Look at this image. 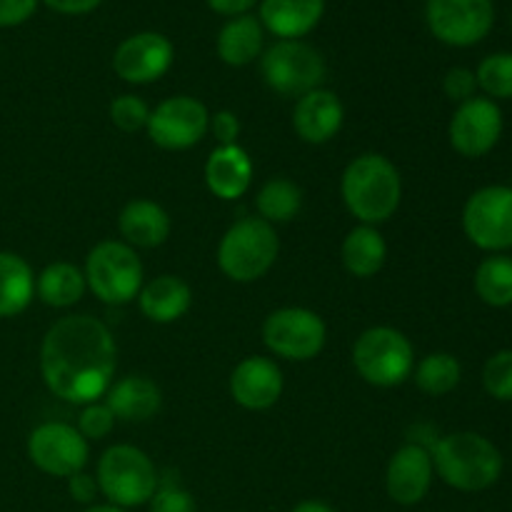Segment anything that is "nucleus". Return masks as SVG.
<instances>
[{
  "label": "nucleus",
  "instance_id": "obj_1",
  "mask_svg": "<svg viewBox=\"0 0 512 512\" xmlns=\"http://www.w3.org/2000/svg\"><path fill=\"white\" fill-rule=\"evenodd\" d=\"M118 350L110 330L90 315H68L50 325L40 345V373L65 403H98L110 388Z\"/></svg>",
  "mask_w": 512,
  "mask_h": 512
},
{
  "label": "nucleus",
  "instance_id": "obj_2",
  "mask_svg": "<svg viewBox=\"0 0 512 512\" xmlns=\"http://www.w3.org/2000/svg\"><path fill=\"white\" fill-rule=\"evenodd\" d=\"M430 458L438 478L460 493H483L493 488L505 468L498 445L473 430L438 438L430 445Z\"/></svg>",
  "mask_w": 512,
  "mask_h": 512
},
{
  "label": "nucleus",
  "instance_id": "obj_3",
  "mask_svg": "<svg viewBox=\"0 0 512 512\" xmlns=\"http://www.w3.org/2000/svg\"><path fill=\"white\" fill-rule=\"evenodd\" d=\"M340 193L350 213L363 225H380L393 218L403 200L398 168L380 153H363L345 168Z\"/></svg>",
  "mask_w": 512,
  "mask_h": 512
},
{
  "label": "nucleus",
  "instance_id": "obj_4",
  "mask_svg": "<svg viewBox=\"0 0 512 512\" xmlns=\"http://www.w3.org/2000/svg\"><path fill=\"white\" fill-rule=\"evenodd\" d=\"M278 233L263 218H240L225 230L218 245V265L235 283H255L275 265Z\"/></svg>",
  "mask_w": 512,
  "mask_h": 512
},
{
  "label": "nucleus",
  "instance_id": "obj_5",
  "mask_svg": "<svg viewBox=\"0 0 512 512\" xmlns=\"http://www.w3.org/2000/svg\"><path fill=\"white\" fill-rule=\"evenodd\" d=\"M98 490L115 508H138L150 503L160 478L153 460L135 445H113L105 450L95 470Z\"/></svg>",
  "mask_w": 512,
  "mask_h": 512
},
{
  "label": "nucleus",
  "instance_id": "obj_6",
  "mask_svg": "<svg viewBox=\"0 0 512 512\" xmlns=\"http://www.w3.org/2000/svg\"><path fill=\"white\" fill-rule=\"evenodd\" d=\"M353 365L365 383L375 388H395L413 375L415 350L400 330L378 325L355 340Z\"/></svg>",
  "mask_w": 512,
  "mask_h": 512
},
{
  "label": "nucleus",
  "instance_id": "obj_7",
  "mask_svg": "<svg viewBox=\"0 0 512 512\" xmlns=\"http://www.w3.org/2000/svg\"><path fill=\"white\" fill-rule=\"evenodd\" d=\"M85 285L108 305H125L138 298L143 288V263L135 248L120 240H103L85 260Z\"/></svg>",
  "mask_w": 512,
  "mask_h": 512
},
{
  "label": "nucleus",
  "instance_id": "obj_8",
  "mask_svg": "<svg viewBox=\"0 0 512 512\" xmlns=\"http://www.w3.org/2000/svg\"><path fill=\"white\" fill-rule=\"evenodd\" d=\"M265 85L283 98H303L325 80V60L320 50L305 40H278L260 55Z\"/></svg>",
  "mask_w": 512,
  "mask_h": 512
},
{
  "label": "nucleus",
  "instance_id": "obj_9",
  "mask_svg": "<svg viewBox=\"0 0 512 512\" xmlns=\"http://www.w3.org/2000/svg\"><path fill=\"white\" fill-rule=\"evenodd\" d=\"M463 230L475 248L505 253L512 248V188L485 185L475 190L463 208Z\"/></svg>",
  "mask_w": 512,
  "mask_h": 512
},
{
  "label": "nucleus",
  "instance_id": "obj_10",
  "mask_svg": "<svg viewBox=\"0 0 512 512\" xmlns=\"http://www.w3.org/2000/svg\"><path fill=\"white\" fill-rule=\"evenodd\" d=\"M425 23L440 43L470 48L493 30L495 5L493 0H428Z\"/></svg>",
  "mask_w": 512,
  "mask_h": 512
},
{
  "label": "nucleus",
  "instance_id": "obj_11",
  "mask_svg": "<svg viewBox=\"0 0 512 512\" xmlns=\"http://www.w3.org/2000/svg\"><path fill=\"white\" fill-rule=\"evenodd\" d=\"M328 328L323 318L308 308H280L263 323V343L278 358L305 363L323 350Z\"/></svg>",
  "mask_w": 512,
  "mask_h": 512
},
{
  "label": "nucleus",
  "instance_id": "obj_12",
  "mask_svg": "<svg viewBox=\"0 0 512 512\" xmlns=\"http://www.w3.org/2000/svg\"><path fill=\"white\" fill-rule=\"evenodd\" d=\"M210 113L200 100L190 95H173L163 100L150 118L145 130L148 138L163 150H188L208 135Z\"/></svg>",
  "mask_w": 512,
  "mask_h": 512
},
{
  "label": "nucleus",
  "instance_id": "obj_13",
  "mask_svg": "<svg viewBox=\"0 0 512 512\" xmlns=\"http://www.w3.org/2000/svg\"><path fill=\"white\" fill-rule=\"evenodd\" d=\"M28 458L38 470L53 478H73L88 465V440L68 423H43L30 433Z\"/></svg>",
  "mask_w": 512,
  "mask_h": 512
},
{
  "label": "nucleus",
  "instance_id": "obj_14",
  "mask_svg": "<svg viewBox=\"0 0 512 512\" xmlns=\"http://www.w3.org/2000/svg\"><path fill=\"white\" fill-rule=\"evenodd\" d=\"M503 110L495 100L475 98L465 100L450 118L448 138L455 153L463 158H483L503 138Z\"/></svg>",
  "mask_w": 512,
  "mask_h": 512
},
{
  "label": "nucleus",
  "instance_id": "obj_15",
  "mask_svg": "<svg viewBox=\"0 0 512 512\" xmlns=\"http://www.w3.org/2000/svg\"><path fill=\"white\" fill-rule=\"evenodd\" d=\"M175 60V48L163 33L143 30L115 48L113 70L130 85H148L163 78Z\"/></svg>",
  "mask_w": 512,
  "mask_h": 512
},
{
  "label": "nucleus",
  "instance_id": "obj_16",
  "mask_svg": "<svg viewBox=\"0 0 512 512\" xmlns=\"http://www.w3.org/2000/svg\"><path fill=\"white\" fill-rule=\"evenodd\" d=\"M433 458H430V448L420 443H408L388 463V473H385V490L393 503L403 505V508H413V505L423 503L433 485Z\"/></svg>",
  "mask_w": 512,
  "mask_h": 512
},
{
  "label": "nucleus",
  "instance_id": "obj_17",
  "mask_svg": "<svg viewBox=\"0 0 512 512\" xmlns=\"http://www.w3.org/2000/svg\"><path fill=\"white\" fill-rule=\"evenodd\" d=\"M230 395L245 410H268L283 395V373L263 355L240 360L230 373Z\"/></svg>",
  "mask_w": 512,
  "mask_h": 512
},
{
  "label": "nucleus",
  "instance_id": "obj_18",
  "mask_svg": "<svg viewBox=\"0 0 512 512\" xmlns=\"http://www.w3.org/2000/svg\"><path fill=\"white\" fill-rule=\"evenodd\" d=\"M345 120V108L340 98L330 90H310L298 98L293 110V128L300 140L310 145H323L340 133Z\"/></svg>",
  "mask_w": 512,
  "mask_h": 512
},
{
  "label": "nucleus",
  "instance_id": "obj_19",
  "mask_svg": "<svg viewBox=\"0 0 512 512\" xmlns=\"http://www.w3.org/2000/svg\"><path fill=\"white\" fill-rule=\"evenodd\" d=\"M260 25L280 40H300L318 28L325 0H260Z\"/></svg>",
  "mask_w": 512,
  "mask_h": 512
},
{
  "label": "nucleus",
  "instance_id": "obj_20",
  "mask_svg": "<svg viewBox=\"0 0 512 512\" xmlns=\"http://www.w3.org/2000/svg\"><path fill=\"white\" fill-rule=\"evenodd\" d=\"M205 183L220 200H238L253 183V160L240 145H218L205 163Z\"/></svg>",
  "mask_w": 512,
  "mask_h": 512
},
{
  "label": "nucleus",
  "instance_id": "obj_21",
  "mask_svg": "<svg viewBox=\"0 0 512 512\" xmlns=\"http://www.w3.org/2000/svg\"><path fill=\"white\" fill-rule=\"evenodd\" d=\"M118 230L130 248H158L170 235V215L153 200L135 198L120 210Z\"/></svg>",
  "mask_w": 512,
  "mask_h": 512
},
{
  "label": "nucleus",
  "instance_id": "obj_22",
  "mask_svg": "<svg viewBox=\"0 0 512 512\" xmlns=\"http://www.w3.org/2000/svg\"><path fill=\"white\" fill-rule=\"evenodd\" d=\"M105 405L113 410L115 420L143 423L158 413L160 405H163V393L150 378L128 375V378L110 385L108 393H105Z\"/></svg>",
  "mask_w": 512,
  "mask_h": 512
},
{
  "label": "nucleus",
  "instance_id": "obj_23",
  "mask_svg": "<svg viewBox=\"0 0 512 512\" xmlns=\"http://www.w3.org/2000/svg\"><path fill=\"white\" fill-rule=\"evenodd\" d=\"M190 303H193L190 285L178 275H158L150 283H145L138 293L140 313L160 325L183 318L190 310Z\"/></svg>",
  "mask_w": 512,
  "mask_h": 512
},
{
  "label": "nucleus",
  "instance_id": "obj_24",
  "mask_svg": "<svg viewBox=\"0 0 512 512\" xmlns=\"http://www.w3.org/2000/svg\"><path fill=\"white\" fill-rule=\"evenodd\" d=\"M265 45V28L255 15H238L230 18L228 23L220 28L218 40H215V50L218 58L230 68H245V65L255 63L263 55Z\"/></svg>",
  "mask_w": 512,
  "mask_h": 512
},
{
  "label": "nucleus",
  "instance_id": "obj_25",
  "mask_svg": "<svg viewBox=\"0 0 512 512\" xmlns=\"http://www.w3.org/2000/svg\"><path fill=\"white\" fill-rule=\"evenodd\" d=\"M388 258L385 238L373 225H358L343 240V265L355 278H373Z\"/></svg>",
  "mask_w": 512,
  "mask_h": 512
},
{
  "label": "nucleus",
  "instance_id": "obj_26",
  "mask_svg": "<svg viewBox=\"0 0 512 512\" xmlns=\"http://www.w3.org/2000/svg\"><path fill=\"white\" fill-rule=\"evenodd\" d=\"M35 295V275L20 255L0 250V318L23 313Z\"/></svg>",
  "mask_w": 512,
  "mask_h": 512
},
{
  "label": "nucleus",
  "instance_id": "obj_27",
  "mask_svg": "<svg viewBox=\"0 0 512 512\" xmlns=\"http://www.w3.org/2000/svg\"><path fill=\"white\" fill-rule=\"evenodd\" d=\"M85 275L73 263H50L35 278V293L50 308H70L85 295Z\"/></svg>",
  "mask_w": 512,
  "mask_h": 512
},
{
  "label": "nucleus",
  "instance_id": "obj_28",
  "mask_svg": "<svg viewBox=\"0 0 512 512\" xmlns=\"http://www.w3.org/2000/svg\"><path fill=\"white\" fill-rule=\"evenodd\" d=\"M475 293L490 308H510L512 305V258L495 253L485 258L475 270Z\"/></svg>",
  "mask_w": 512,
  "mask_h": 512
},
{
  "label": "nucleus",
  "instance_id": "obj_29",
  "mask_svg": "<svg viewBox=\"0 0 512 512\" xmlns=\"http://www.w3.org/2000/svg\"><path fill=\"white\" fill-rule=\"evenodd\" d=\"M258 215L270 225L290 223L303 208V190L288 178H273L260 188L255 198Z\"/></svg>",
  "mask_w": 512,
  "mask_h": 512
},
{
  "label": "nucleus",
  "instance_id": "obj_30",
  "mask_svg": "<svg viewBox=\"0 0 512 512\" xmlns=\"http://www.w3.org/2000/svg\"><path fill=\"white\" fill-rule=\"evenodd\" d=\"M415 385H418L423 393L440 398V395L453 393L460 385L463 378V368H460V360L450 353H430L420 360L413 368Z\"/></svg>",
  "mask_w": 512,
  "mask_h": 512
},
{
  "label": "nucleus",
  "instance_id": "obj_31",
  "mask_svg": "<svg viewBox=\"0 0 512 512\" xmlns=\"http://www.w3.org/2000/svg\"><path fill=\"white\" fill-rule=\"evenodd\" d=\"M478 90L490 100H512V53H493L475 70Z\"/></svg>",
  "mask_w": 512,
  "mask_h": 512
},
{
  "label": "nucleus",
  "instance_id": "obj_32",
  "mask_svg": "<svg viewBox=\"0 0 512 512\" xmlns=\"http://www.w3.org/2000/svg\"><path fill=\"white\" fill-rule=\"evenodd\" d=\"M483 388L490 398L512 403V350H498L483 368Z\"/></svg>",
  "mask_w": 512,
  "mask_h": 512
},
{
  "label": "nucleus",
  "instance_id": "obj_33",
  "mask_svg": "<svg viewBox=\"0 0 512 512\" xmlns=\"http://www.w3.org/2000/svg\"><path fill=\"white\" fill-rule=\"evenodd\" d=\"M150 108L143 98L138 95H118V98L110 103V120H113L115 128H120L123 133H135V130H143L148 125Z\"/></svg>",
  "mask_w": 512,
  "mask_h": 512
},
{
  "label": "nucleus",
  "instance_id": "obj_34",
  "mask_svg": "<svg viewBox=\"0 0 512 512\" xmlns=\"http://www.w3.org/2000/svg\"><path fill=\"white\" fill-rule=\"evenodd\" d=\"M115 415L105 403L85 405L78 418V430L85 440H103L113 433Z\"/></svg>",
  "mask_w": 512,
  "mask_h": 512
},
{
  "label": "nucleus",
  "instance_id": "obj_35",
  "mask_svg": "<svg viewBox=\"0 0 512 512\" xmlns=\"http://www.w3.org/2000/svg\"><path fill=\"white\" fill-rule=\"evenodd\" d=\"M150 512H195V500L178 483H163L150 498Z\"/></svg>",
  "mask_w": 512,
  "mask_h": 512
},
{
  "label": "nucleus",
  "instance_id": "obj_36",
  "mask_svg": "<svg viewBox=\"0 0 512 512\" xmlns=\"http://www.w3.org/2000/svg\"><path fill=\"white\" fill-rule=\"evenodd\" d=\"M443 90L453 103H465V100L475 98L478 93V80H475V70L470 68H450L443 78Z\"/></svg>",
  "mask_w": 512,
  "mask_h": 512
},
{
  "label": "nucleus",
  "instance_id": "obj_37",
  "mask_svg": "<svg viewBox=\"0 0 512 512\" xmlns=\"http://www.w3.org/2000/svg\"><path fill=\"white\" fill-rule=\"evenodd\" d=\"M40 0H0V28H15L30 20Z\"/></svg>",
  "mask_w": 512,
  "mask_h": 512
},
{
  "label": "nucleus",
  "instance_id": "obj_38",
  "mask_svg": "<svg viewBox=\"0 0 512 512\" xmlns=\"http://www.w3.org/2000/svg\"><path fill=\"white\" fill-rule=\"evenodd\" d=\"M210 133L215 135L220 145H238L240 135V120L238 115L230 110H220V113L210 115Z\"/></svg>",
  "mask_w": 512,
  "mask_h": 512
},
{
  "label": "nucleus",
  "instance_id": "obj_39",
  "mask_svg": "<svg viewBox=\"0 0 512 512\" xmlns=\"http://www.w3.org/2000/svg\"><path fill=\"white\" fill-rule=\"evenodd\" d=\"M68 493L75 503L90 505L95 500V495L100 493L98 480L88 473H75L73 478H68Z\"/></svg>",
  "mask_w": 512,
  "mask_h": 512
},
{
  "label": "nucleus",
  "instance_id": "obj_40",
  "mask_svg": "<svg viewBox=\"0 0 512 512\" xmlns=\"http://www.w3.org/2000/svg\"><path fill=\"white\" fill-rule=\"evenodd\" d=\"M40 3H45L50 10H55V13L85 15L90 13V10L98 8L103 0H40Z\"/></svg>",
  "mask_w": 512,
  "mask_h": 512
},
{
  "label": "nucleus",
  "instance_id": "obj_41",
  "mask_svg": "<svg viewBox=\"0 0 512 512\" xmlns=\"http://www.w3.org/2000/svg\"><path fill=\"white\" fill-rule=\"evenodd\" d=\"M210 10L220 15H228V18H238V15H248L260 0H205Z\"/></svg>",
  "mask_w": 512,
  "mask_h": 512
},
{
  "label": "nucleus",
  "instance_id": "obj_42",
  "mask_svg": "<svg viewBox=\"0 0 512 512\" xmlns=\"http://www.w3.org/2000/svg\"><path fill=\"white\" fill-rule=\"evenodd\" d=\"M293 512H335V508H330L323 500H303V503L295 505Z\"/></svg>",
  "mask_w": 512,
  "mask_h": 512
},
{
  "label": "nucleus",
  "instance_id": "obj_43",
  "mask_svg": "<svg viewBox=\"0 0 512 512\" xmlns=\"http://www.w3.org/2000/svg\"><path fill=\"white\" fill-rule=\"evenodd\" d=\"M83 512H128V510H123V508H115V505H90L88 510H83Z\"/></svg>",
  "mask_w": 512,
  "mask_h": 512
},
{
  "label": "nucleus",
  "instance_id": "obj_44",
  "mask_svg": "<svg viewBox=\"0 0 512 512\" xmlns=\"http://www.w3.org/2000/svg\"><path fill=\"white\" fill-rule=\"evenodd\" d=\"M510 28H512V20H510Z\"/></svg>",
  "mask_w": 512,
  "mask_h": 512
}]
</instances>
